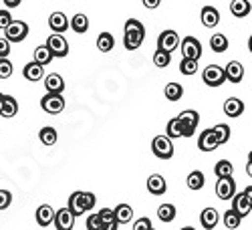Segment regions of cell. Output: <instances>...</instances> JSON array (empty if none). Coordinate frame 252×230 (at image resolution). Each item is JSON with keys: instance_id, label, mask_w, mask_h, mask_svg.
Wrapping results in <instances>:
<instances>
[{"instance_id": "cell-1", "label": "cell", "mask_w": 252, "mask_h": 230, "mask_svg": "<svg viewBox=\"0 0 252 230\" xmlns=\"http://www.w3.org/2000/svg\"><path fill=\"white\" fill-rule=\"evenodd\" d=\"M145 38V27L137 18H129L125 23V34H123V47L127 51H137L143 45Z\"/></svg>"}, {"instance_id": "cell-2", "label": "cell", "mask_w": 252, "mask_h": 230, "mask_svg": "<svg viewBox=\"0 0 252 230\" xmlns=\"http://www.w3.org/2000/svg\"><path fill=\"white\" fill-rule=\"evenodd\" d=\"M95 194L93 192H73L69 196V202H67V210L77 218V216H83L85 212L93 210L95 208Z\"/></svg>"}, {"instance_id": "cell-3", "label": "cell", "mask_w": 252, "mask_h": 230, "mask_svg": "<svg viewBox=\"0 0 252 230\" xmlns=\"http://www.w3.org/2000/svg\"><path fill=\"white\" fill-rule=\"evenodd\" d=\"M178 123H180V130H182V137H192L196 133L198 123H200V115L194 109H186L178 115Z\"/></svg>"}, {"instance_id": "cell-4", "label": "cell", "mask_w": 252, "mask_h": 230, "mask_svg": "<svg viewBox=\"0 0 252 230\" xmlns=\"http://www.w3.org/2000/svg\"><path fill=\"white\" fill-rule=\"evenodd\" d=\"M232 210H234L240 218H244V216L250 214V210H252V188H250V186L246 188L244 192L234 194V198H232Z\"/></svg>"}, {"instance_id": "cell-5", "label": "cell", "mask_w": 252, "mask_h": 230, "mask_svg": "<svg viewBox=\"0 0 252 230\" xmlns=\"http://www.w3.org/2000/svg\"><path fill=\"white\" fill-rule=\"evenodd\" d=\"M152 152L158 160H170L174 156V143L165 135H156L152 141Z\"/></svg>"}, {"instance_id": "cell-6", "label": "cell", "mask_w": 252, "mask_h": 230, "mask_svg": "<svg viewBox=\"0 0 252 230\" xmlns=\"http://www.w3.org/2000/svg\"><path fill=\"white\" fill-rule=\"evenodd\" d=\"M29 34V25L23 20H12V23L4 29V38L8 43H23Z\"/></svg>"}, {"instance_id": "cell-7", "label": "cell", "mask_w": 252, "mask_h": 230, "mask_svg": "<svg viewBox=\"0 0 252 230\" xmlns=\"http://www.w3.org/2000/svg\"><path fill=\"white\" fill-rule=\"evenodd\" d=\"M180 45V36L176 31H163L158 36V51H163L167 55H172Z\"/></svg>"}, {"instance_id": "cell-8", "label": "cell", "mask_w": 252, "mask_h": 230, "mask_svg": "<svg viewBox=\"0 0 252 230\" xmlns=\"http://www.w3.org/2000/svg\"><path fill=\"white\" fill-rule=\"evenodd\" d=\"M40 107L43 111L51 113V115H57L65 109V97L63 95H57V93H47L43 99H40Z\"/></svg>"}, {"instance_id": "cell-9", "label": "cell", "mask_w": 252, "mask_h": 230, "mask_svg": "<svg viewBox=\"0 0 252 230\" xmlns=\"http://www.w3.org/2000/svg\"><path fill=\"white\" fill-rule=\"evenodd\" d=\"M49 53L53 57H67L69 55V43H67V38L63 36V34H51L47 38V45Z\"/></svg>"}, {"instance_id": "cell-10", "label": "cell", "mask_w": 252, "mask_h": 230, "mask_svg": "<svg viewBox=\"0 0 252 230\" xmlns=\"http://www.w3.org/2000/svg\"><path fill=\"white\" fill-rule=\"evenodd\" d=\"M202 79H204V83L208 87H220L222 83L226 81L224 67H220V65H208L204 69V73H202Z\"/></svg>"}, {"instance_id": "cell-11", "label": "cell", "mask_w": 252, "mask_h": 230, "mask_svg": "<svg viewBox=\"0 0 252 230\" xmlns=\"http://www.w3.org/2000/svg\"><path fill=\"white\" fill-rule=\"evenodd\" d=\"M182 55L184 59H190V61H200L202 57V43L194 36H186L182 40Z\"/></svg>"}, {"instance_id": "cell-12", "label": "cell", "mask_w": 252, "mask_h": 230, "mask_svg": "<svg viewBox=\"0 0 252 230\" xmlns=\"http://www.w3.org/2000/svg\"><path fill=\"white\" fill-rule=\"evenodd\" d=\"M216 194L220 200H232L236 194V182L234 178H218L216 182Z\"/></svg>"}, {"instance_id": "cell-13", "label": "cell", "mask_w": 252, "mask_h": 230, "mask_svg": "<svg viewBox=\"0 0 252 230\" xmlns=\"http://www.w3.org/2000/svg\"><path fill=\"white\" fill-rule=\"evenodd\" d=\"M57 230H73L75 226V216L67 210V208H61V210H55V220H53Z\"/></svg>"}, {"instance_id": "cell-14", "label": "cell", "mask_w": 252, "mask_h": 230, "mask_svg": "<svg viewBox=\"0 0 252 230\" xmlns=\"http://www.w3.org/2000/svg\"><path fill=\"white\" fill-rule=\"evenodd\" d=\"M49 27H51V31H53L55 34H63V33L69 29V18H67V14L61 12V10L53 12V14L49 16Z\"/></svg>"}, {"instance_id": "cell-15", "label": "cell", "mask_w": 252, "mask_h": 230, "mask_svg": "<svg viewBox=\"0 0 252 230\" xmlns=\"http://www.w3.org/2000/svg\"><path fill=\"white\" fill-rule=\"evenodd\" d=\"M224 77H226L230 83H240V81L244 79V67H242V63L230 61L228 65L224 67Z\"/></svg>"}, {"instance_id": "cell-16", "label": "cell", "mask_w": 252, "mask_h": 230, "mask_svg": "<svg viewBox=\"0 0 252 230\" xmlns=\"http://www.w3.org/2000/svg\"><path fill=\"white\" fill-rule=\"evenodd\" d=\"M18 113V103L12 95H4L0 97V117H14Z\"/></svg>"}, {"instance_id": "cell-17", "label": "cell", "mask_w": 252, "mask_h": 230, "mask_svg": "<svg viewBox=\"0 0 252 230\" xmlns=\"http://www.w3.org/2000/svg\"><path fill=\"white\" fill-rule=\"evenodd\" d=\"M45 89H47V93L63 95V91H65V81H63V77L59 73H51L45 77Z\"/></svg>"}, {"instance_id": "cell-18", "label": "cell", "mask_w": 252, "mask_h": 230, "mask_svg": "<svg viewBox=\"0 0 252 230\" xmlns=\"http://www.w3.org/2000/svg\"><path fill=\"white\" fill-rule=\"evenodd\" d=\"M198 148L202 152H214L218 148V141L212 133V130H204L200 135H198Z\"/></svg>"}, {"instance_id": "cell-19", "label": "cell", "mask_w": 252, "mask_h": 230, "mask_svg": "<svg viewBox=\"0 0 252 230\" xmlns=\"http://www.w3.org/2000/svg\"><path fill=\"white\" fill-rule=\"evenodd\" d=\"M224 113L228 117H240L244 113V103L238 97H228L224 101Z\"/></svg>"}, {"instance_id": "cell-20", "label": "cell", "mask_w": 252, "mask_h": 230, "mask_svg": "<svg viewBox=\"0 0 252 230\" xmlns=\"http://www.w3.org/2000/svg\"><path fill=\"white\" fill-rule=\"evenodd\" d=\"M165 190H167V184H165V178H163V176L154 174V176L148 178V192H150V194L161 196V194H165Z\"/></svg>"}, {"instance_id": "cell-21", "label": "cell", "mask_w": 252, "mask_h": 230, "mask_svg": "<svg viewBox=\"0 0 252 230\" xmlns=\"http://www.w3.org/2000/svg\"><path fill=\"white\" fill-rule=\"evenodd\" d=\"M200 16H202L204 27H208V29H214V27H218V23H220V12H218L214 6H204Z\"/></svg>"}, {"instance_id": "cell-22", "label": "cell", "mask_w": 252, "mask_h": 230, "mask_svg": "<svg viewBox=\"0 0 252 230\" xmlns=\"http://www.w3.org/2000/svg\"><path fill=\"white\" fill-rule=\"evenodd\" d=\"M113 216H115L117 224H127L133 218V208L129 204H117L115 210H113Z\"/></svg>"}, {"instance_id": "cell-23", "label": "cell", "mask_w": 252, "mask_h": 230, "mask_svg": "<svg viewBox=\"0 0 252 230\" xmlns=\"http://www.w3.org/2000/svg\"><path fill=\"white\" fill-rule=\"evenodd\" d=\"M23 75H25V79H27V81L36 83V81H40V79L45 77V69L40 67V65H36L34 61H31V63H27V65H25Z\"/></svg>"}, {"instance_id": "cell-24", "label": "cell", "mask_w": 252, "mask_h": 230, "mask_svg": "<svg viewBox=\"0 0 252 230\" xmlns=\"http://www.w3.org/2000/svg\"><path fill=\"white\" fill-rule=\"evenodd\" d=\"M53 220H55V210L51 208V204L38 206V210H36V222H38V226H51Z\"/></svg>"}, {"instance_id": "cell-25", "label": "cell", "mask_w": 252, "mask_h": 230, "mask_svg": "<svg viewBox=\"0 0 252 230\" xmlns=\"http://www.w3.org/2000/svg\"><path fill=\"white\" fill-rule=\"evenodd\" d=\"M218 220H220V216H218L216 208H204L202 214H200V222H202V226L206 230H212L218 224Z\"/></svg>"}, {"instance_id": "cell-26", "label": "cell", "mask_w": 252, "mask_h": 230, "mask_svg": "<svg viewBox=\"0 0 252 230\" xmlns=\"http://www.w3.org/2000/svg\"><path fill=\"white\" fill-rule=\"evenodd\" d=\"M69 27H71L77 34H85V33L89 31V18H87V14L77 12V14L69 20Z\"/></svg>"}, {"instance_id": "cell-27", "label": "cell", "mask_w": 252, "mask_h": 230, "mask_svg": "<svg viewBox=\"0 0 252 230\" xmlns=\"http://www.w3.org/2000/svg\"><path fill=\"white\" fill-rule=\"evenodd\" d=\"M230 12L236 18H246L250 14V2L248 0H232L230 2Z\"/></svg>"}, {"instance_id": "cell-28", "label": "cell", "mask_w": 252, "mask_h": 230, "mask_svg": "<svg viewBox=\"0 0 252 230\" xmlns=\"http://www.w3.org/2000/svg\"><path fill=\"white\" fill-rule=\"evenodd\" d=\"M113 47H115V38H113L111 33H101V34L97 36V49H99L101 53H109Z\"/></svg>"}, {"instance_id": "cell-29", "label": "cell", "mask_w": 252, "mask_h": 230, "mask_svg": "<svg viewBox=\"0 0 252 230\" xmlns=\"http://www.w3.org/2000/svg\"><path fill=\"white\" fill-rule=\"evenodd\" d=\"M232 172H234V165L230 164L228 160H220L214 165V174L218 178H232Z\"/></svg>"}, {"instance_id": "cell-30", "label": "cell", "mask_w": 252, "mask_h": 230, "mask_svg": "<svg viewBox=\"0 0 252 230\" xmlns=\"http://www.w3.org/2000/svg\"><path fill=\"white\" fill-rule=\"evenodd\" d=\"M163 93H165V99L167 101H180L182 95H184V87L180 85V83H167Z\"/></svg>"}, {"instance_id": "cell-31", "label": "cell", "mask_w": 252, "mask_h": 230, "mask_svg": "<svg viewBox=\"0 0 252 230\" xmlns=\"http://www.w3.org/2000/svg\"><path fill=\"white\" fill-rule=\"evenodd\" d=\"M210 49H212L214 53H226L228 51V38L224 34H212V38H210Z\"/></svg>"}, {"instance_id": "cell-32", "label": "cell", "mask_w": 252, "mask_h": 230, "mask_svg": "<svg viewBox=\"0 0 252 230\" xmlns=\"http://www.w3.org/2000/svg\"><path fill=\"white\" fill-rule=\"evenodd\" d=\"M36 65H40V67H45V65H49V63L53 61V55L49 53V49L43 45V47H36L34 49V59H32Z\"/></svg>"}, {"instance_id": "cell-33", "label": "cell", "mask_w": 252, "mask_h": 230, "mask_svg": "<svg viewBox=\"0 0 252 230\" xmlns=\"http://www.w3.org/2000/svg\"><path fill=\"white\" fill-rule=\"evenodd\" d=\"M204 184H206V178L200 170L190 172V176H188V188H190V190H202Z\"/></svg>"}, {"instance_id": "cell-34", "label": "cell", "mask_w": 252, "mask_h": 230, "mask_svg": "<svg viewBox=\"0 0 252 230\" xmlns=\"http://www.w3.org/2000/svg\"><path fill=\"white\" fill-rule=\"evenodd\" d=\"M38 139L43 141L45 145H55V143H57V139H59L57 130H55V128H51V125H47V128H43V130L38 131Z\"/></svg>"}, {"instance_id": "cell-35", "label": "cell", "mask_w": 252, "mask_h": 230, "mask_svg": "<svg viewBox=\"0 0 252 230\" xmlns=\"http://www.w3.org/2000/svg\"><path fill=\"white\" fill-rule=\"evenodd\" d=\"M212 133H214L218 145L228 143V139H230V128H228L226 123H218V125H214V128H212Z\"/></svg>"}, {"instance_id": "cell-36", "label": "cell", "mask_w": 252, "mask_h": 230, "mask_svg": "<svg viewBox=\"0 0 252 230\" xmlns=\"http://www.w3.org/2000/svg\"><path fill=\"white\" fill-rule=\"evenodd\" d=\"M158 218L161 222H172L176 218V206L174 204H161L158 208Z\"/></svg>"}, {"instance_id": "cell-37", "label": "cell", "mask_w": 252, "mask_h": 230, "mask_svg": "<svg viewBox=\"0 0 252 230\" xmlns=\"http://www.w3.org/2000/svg\"><path fill=\"white\" fill-rule=\"evenodd\" d=\"M222 220H224V226H226L228 230H236V228L240 226V222H242V218L232 210V208L224 212V218H222Z\"/></svg>"}, {"instance_id": "cell-38", "label": "cell", "mask_w": 252, "mask_h": 230, "mask_svg": "<svg viewBox=\"0 0 252 230\" xmlns=\"http://www.w3.org/2000/svg\"><path fill=\"white\" fill-rule=\"evenodd\" d=\"M165 137H170V139H178V137H182V130H180L178 117H174V119L167 121V128H165Z\"/></svg>"}, {"instance_id": "cell-39", "label": "cell", "mask_w": 252, "mask_h": 230, "mask_svg": "<svg viewBox=\"0 0 252 230\" xmlns=\"http://www.w3.org/2000/svg\"><path fill=\"white\" fill-rule=\"evenodd\" d=\"M172 63V55H167V53H163V51H156L154 53V65L156 67H159V69H165L167 65Z\"/></svg>"}, {"instance_id": "cell-40", "label": "cell", "mask_w": 252, "mask_h": 230, "mask_svg": "<svg viewBox=\"0 0 252 230\" xmlns=\"http://www.w3.org/2000/svg\"><path fill=\"white\" fill-rule=\"evenodd\" d=\"M198 71V61H190V59H184L182 63H180V73L182 75H194Z\"/></svg>"}, {"instance_id": "cell-41", "label": "cell", "mask_w": 252, "mask_h": 230, "mask_svg": "<svg viewBox=\"0 0 252 230\" xmlns=\"http://www.w3.org/2000/svg\"><path fill=\"white\" fill-rule=\"evenodd\" d=\"M97 216H99V226H101V224H111V222H115V216H113L111 208H103V210L97 212Z\"/></svg>"}, {"instance_id": "cell-42", "label": "cell", "mask_w": 252, "mask_h": 230, "mask_svg": "<svg viewBox=\"0 0 252 230\" xmlns=\"http://www.w3.org/2000/svg\"><path fill=\"white\" fill-rule=\"evenodd\" d=\"M12 75V63L8 59H0V79H8Z\"/></svg>"}, {"instance_id": "cell-43", "label": "cell", "mask_w": 252, "mask_h": 230, "mask_svg": "<svg viewBox=\"0 0 252 230\" xmlns=\"http://www.w3.org/2000/svg\"><path fill=\"white\" fill-rule=\"evenodd\" d=\"M12 204V194L8 190H0V210H6Z\"/></svg>"}, {"instance_id": "cell-44", "label": "cell", "mask_w": 252, "mask_h": 230, "mask_svg": "<svg viewBox=\"0 0 252 230\" xmlns=\"http://www.w3.org/2000/svg\"><path fill=\"white\" fill-rule=\"evenodd\" d=\"M12 23V14L8 8H0V29H6Z\"/></svg>"}, {"instance_id": "cell-45", "label": "cell", "mask_w": 252, "mask_h": 230, "mask_svg": "<svg viewBox=\"0 0 252 230\" xmlns=\"http://www.w3.org/2000/svg\"><path fill=\"white\" fill-rule=\"evenodd\" d=\"M154 226H152V220L150 218H139V220H135V224H133V230H152Z\"/></svg>"}, {"instance_id": "cell-46", "label": "cell", "mask_w": 252, "mask_h": 230, "mask_svg": "<svg viewBox=\"0 0 252 230\" xmlns=\"http://www.w3.org/2000/svg\"><path fill=\"white\" fill-rule=\"evenodd\" d=\"M10 55V43L6 38H0V59H8Z\"/></svg>"}, {"instance_id": "cell-47", "label": "cell", "mask_w": 252, "mask_h": 230, "mask_svg": "<svg viewBox=\"0 0 252 230\" xmlns=\"http://www.w3.org/2000/svg\"><path fill=\"white\" fill-rule=\"evenodd\" d=\"M85 224H87V230H99V216H97V212L95 214H89Z\"/></svg>"}, {"instance_id": "cell-48", "label": "cell", "mask_w": 252, "mask_h": 230, "mask_svg": "<svg viewBox=\"0 0 252 230\" xmlns=\"http://www.w3.org/2000/svg\"><path fill=\"white\" fill-rule=\"evenodd\" d=\"M141 2H143V6H145V8L154 10V8H158V6H159L161 0H141Z\"/></svg>"}, {"instance_id": "cell-49", "label": "cell", "mask_w": 252, "mask_h": 230, "mask_svg": "<svg viewBox=\"0 0 252 230\" xmlns=\"http://www.w3.org/2000/svg\"><path fill=\"white\" fill-rule=\"evenodd\" d=\"M20 2H23V0H4V6H8V10H10V8L20 6Z\"/></svg>"}, {"instance_id": "cell-50", "label": "cell", "mask_w": 252, "mask_h": 230, "mask_svg": "<svg viewBox=\"0 0 252 230\" xmlns=\"http://www.w3.org/2000/svg\"><path fill=\"white\" fill-rule=\"evenodd\" d=\"M119 228V224L117 222H111V224H101L99 226V230H117Z\"/></svg>"}, {"instance_id": "cell-51", "label": "cell", "mask_w": 252, "mask_h": 230, "mask_svg": "<svg viewBox=\"0 0 252 230\" xmlns=\"http://www.w3.org/2000/svg\"><path fill=\"white\" fill-rule=\"evenodd\" d=\"M246 174H248V176L252 174V164H250V160H248V164H246Z\"/></svg>"}, {"instance_id": "cell-52", "label": "cell", "mask_w": 252, "mask_h": 230, "mask_svg": "<svg viewBox=\"0 0 252 230\" xmlns=\"http://www.w3.org/2000/svg\"><path fill=\"white\" fill-rule=\"evenodd\" d=\"M180 230H196V228H192V226H184V228H180Z\"/></svg>"}, {"instance_id": "cell-53", "label": "cell", "mask_w": 252, "mask_h": 230, "mask_svg": "<svg viewBox=\"0 0 252 230\" xmlns=\"http://www.w3.org/2000/svg\"><path fill=\"white\" fill-rule=\"evenodd\" d=\"M0 97H2V93H0Z\"/></svg>"}, {"instance_id": "cell-54", "label": "cell", "mask_w": 252, "mask_h": 230, "mask_svg": "<svg viewBox=\"0 0 252 230\" xmlns=\"http://www.w3.org/2000/svg\"><path fill=\"white\" fill-rule=\"evenodd\" d=\"M152 230H156V228H152Z\"/></svg>"}]
</instances>
